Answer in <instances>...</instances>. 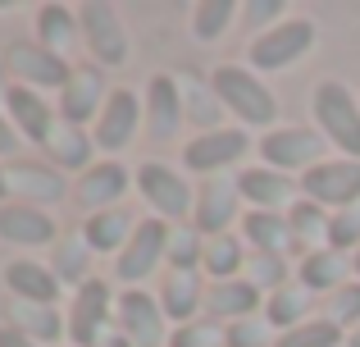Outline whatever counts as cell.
I'll use <instances>...</instances> for the list:
<instances>
[{"instance_id":"cell-1","label":"cell","mask_w":360,"mask_h":347,"mask_svg":"<svg viewBox=\"0 0 360 347\" xmlns=\"http://www.w3.org/2000/svg\"><path fill=\"white\" fill-rule=\"evenodd\" d=\"M210 87H214V96L224 101V110H233L242 124L269 128L274 119H278V101H274V92L260 82V73H255V69L219 64V69L210 73Z\"/></svg>"},{"instance_id":"cell-33","label":"cell","mask_w":360,"mask_h":347,"mask_svg":"<svg viewBox=\"0 0 360 347\" xmlns=\"http://www.w3.org/2000/svg\"><path fill=\"white\" fill-rule=\"evenodd\" d=\"M9 315H14L9 324H18V329H23L32 343H60V334H64V320L55 315V306H32V302H18Z\"/></svg>"},{"instance_id":"cell-37","label":"cell","mask_w":360,"mask_h":347,"mask_svg":"<svg viewBox=\"0 0 360 347\" xmlns=\"http://www.w3.org/2000/svg\"><path fill=\"white\" fill-rule=\"evenodd\" d=\"M338 343H342V329H338L333 320H306V324H297V329L278 334L274 347H338Z\"/></svg>"},{"instance_id":"cell-18","label":"cell","mask_w":360,"mask_h":347,"mask_svg":"<svg viewBox=\"0 0 360 347\" xmlns=\"http://www.w3.org/2000/svg\"><path fill=\"white\" fill-rule=\"evenodd\" d=\"M0 238L9 247H55L60 242V229L46 210L37 206H0Z\"/></svg>"},{"instance_id":"cell-4","label":"cell","mask_w":360,"mask_h":347,"mask_svg":"<svg viewBox=\"0 0 360 347\" xmlns=\"http://www.w3.org/2000/svg\"><path fill=\"white\" fill-rule=\"evenodd\" d=\"M137 192L150 201V210H155V220H187V215L196 210V192L187 187V178L178 170H169L165 160H146L137 165Z\"/></svg>"},{"instance_id":"cell-32","label":"cell","mask_w":360,"mask_h":347,"mask_svg":"<svg viewBox=\"0 0 360 347\" xmlns=\"http://www.w3.org/2000/svg\"><path fill=\"white\" fill-rule=\"evenodd\" d=\"M306 306H310V293L306 288H297V284H288V288H278V293H269V306H264V324H274V329H297V324H306L301 315H306Z\"/></svg>"},{"instance_id":"cell-10","label":"cell","mask_w":360,"mask_h":347,"mask_svg":"<svg viewBox=\"0 0 360 347\" xmlns=\"http://www.w3.org/2000/svg\"><path fill=\"white\" fill-rule=\"evenodd\" d=\"M5 69L9 73H18L23 78V87H69V78H73V69H69V60H60V55H51L41 42H14L5 51Z\"/></svg>"},{"instance_id":"cell-21","label":"cell","mask_w":360,"mask_h":347,"mask_svg":"<svg viewBox=\"0 0 360 347\" xmlns=\"http://www.w3.org/2000/svg\"><path fill=\"white\" fill-rule=\"evenodd\" d=\"M5 284L18 302H32V306H55L60 302V288H64L60 279H55V270L37 265V260H9Z\"/></svg>"},{"instance_id":"cell-43","label":"cell","mask_w":360,"mask_h":347,"mask_svg":"<svg viewBox=\"0 0 360 347\" xmlns=\"http://www.w3.org/2000/svg\"><path fill=\"white\" fill-rule=\"evenodd\" d=\"M229 347H269V329H264V320H238L229 324Z\"/></svg>"},{"instance_id":"cell-31","label":"cell","mask_w":360,"mask_h":347,"mask_svg":"<svg viewBox=\"0 0 360 347\" xmlns=\"http://www.w3.org/2000/svg\"><path fill=\"white\" fill-rule=\"evenodd\" d=\"M87 265H91V247H87V238L82 233H73V238H64V242H55V279L60 284H73V288H82L87 284Z\"/></svg>"},{"instance_id":"cell-14","label":"cell","mask_w":360,"mask_h":347,"mask_svg":"<svg viewBox=\"0 0 360 347\" xmlns=\"http://www.w3.org/2000/svg\"><path fill=\"white\" fill-rule=\"evenodd\" d=\"M119 324L132 339V347H160L165 343V311H160V297L141 293V288H123L119 293Z\"/></svg>"},{"instance_id":"cell-39","label":"cell","mask_w":360,"mask_h":347,"mask_svg":"<svg viewBox=\"0 0 360 347\" xmlns=\"http://www.w3.org/2000/svg\"><path fill=\"white\" fill-rule=\"evenodd\" d=\"M169 265H174V275H192L196 265L205 260V242H201V233L196 229H178L174 238H169Z\"/></svg>"},{"instance_id":"cell-51","label":"cell","mask_w":360,"mask_h":347,"mask_svg":"<svg viewBox=\"0 0 360 347\" xmlns=\"http://www.w3.org/2000/svg\"><path fill=\"white\" fill-rule=\"evenodd\" d=\"M356 275H360V251H356Z\"/></svg>"},{"instance_id":"cell-7","label":"cell","mask_w":360,"mask_h":347,"mask_svg":"<svg viewBox=\"0 0 360 347\" xmlns=\"http://www.w3.org/2000/svg\"><path fill=\"white\" fill-rule=\"evenodd\" d=\"M246 146H251V137L242 133V128H210V133H196L192 142L183 146V165L192 174H205V178H214L219 170H229L233 160H242L246 156Z\"/></svg>"},{"instance_id":"cell-23","label":"cell","mask_w":360,"mask_h":347,"mask_svg":"<svg viewBox=\"0 0 360 347\" xmlns=\"http://www.w3.org/2000/svg\"><path fill=\"white\" fill-rule=\"evenodd\" d=\"M238 192L255 206V210L278 215V206H288L292 196H297V183H292L288 174H278V170H246L238 178Z\"/></svg>"},{"instance_id":"cell-42","label":"cell","mask_w":360,"mask_h":347,"mask_svg":"<svg viewBox=\"0 0 360 347\" xmlns=\"http://www.w3.org/2000/svg\"><path fill=\"white\" fill-rule=\"evenodd\" d=\"M328 247H333V251L356 247L360 251V206L333 210V220H328Z\"/></svg>"},{"instance_id":"cell-24","label":"cell","mask_w":360,"mask_h":347,"mask_svg":"<svg viewBox=\"0 0 360 347\" xmlns=\"http://www.w3.org/2000/svg\"><path fill=\"white\" fill-rule=\"evenodd\" d=\"M78 32H82V23H78L73 9H64V5H41L37 9V42H41L51 55L69 60L73 46H78Z\"/></svg>"},{"instance_id":"cell-13","label":"cell","mask_w":360,"mask_h":347,"mask_svg":"<svg viewBox=\"0 0 360 347\" xmlns=\"http://www.w3.org/2000/svg\"><path fill=\"white\" fill-rule=\"evenodd\" d=\"M105 101H110V87H105L101 64H78L69 87H64V96H60V119L73 124V128H82L87 119H101Z\"/></svg>"},{"instance_id":"cell-22","label":"cell","mask_w":360,"mask_h":347,"mask_svg":"<svg viewBox=\"0 0 360 347\" xmlns=\"http://www.w3.org/2000/svg\"><path fill=\"white\" fill-rule=\"evenodd\" d=\"M132 233H137V220H132L128 210H101V215H87V224H82V238H87L91 251H101V256H115L132 242Z\"/></svg>"},{"instance_id":"cell-15","label":"cell","mask_w":360,"mask_h":347,"mask_svg":"<svg viewBox=\"0 0 360 347\" xmlns=\"http://www.w3.org/2000/svg\"><path fill=\"white\" fill-rule=\"evenodd\" d=\"M128 170H123L119 160H101L91 165L87 174H78V183H73V201L82 206L87 215H101V210H115V201L123 192H128Z\"/></svg>"},{"instance_id":"cell-9","label":"cell","mask_w":360,"mask_h":347,"mask_svg":"<svg viewBox=\"0 0 360 347\" xmlns=\"http://www.w3.org/2000/svg\"><path fill=\"white\" fill-rule=\"evenodd\" d=\"M78 23H82V42L96 55V64H128V32H123L119 14L110 5L87 0L78 9Z\"/></svg>"},{"instance_id":"cell-12","label":"cell","mask_w":360,"mask_h":347,"mask_svg":"<svg viewBox=\"0 0 360 347\" xmlns=\"http://www.w3.org/2000/svg\"><path fill=\"white\" fill-rule=\"evenodd\" d=\"M110 334V284L105 279H87L73 293V311H69V339L78 347H96Z\"/></svg>"},{"instance_id":"cell-2","label":"cell","mask_w":360,"mask_h":347,"mask_svg":"<svg viewBox=\"0 0 360 347\" xmlns=\"http://www.w3.org/2000/svg\"><path fill=\"white\" fill-rule=\"evenodd\" d=\"M315 124L347 160H360V101L347 82H319L315 87Z\"/></svg>"},{"instance_id":"cell-34","label":"cell","mask_w":360,"mask_h":347,"mask_svg":"<svg viewBox=\"0 0 360 347\" xmlns=\"http://www.w3.org/2000/svg\"><path fill=\"white\" fill-rule=\"evenodd\" d=\"M178 87H183V110L205 128V133H210V128H219V110H224V101L214 96V87H205L196 73H187V82H178Z\"/></svg>"},{"instance_id":"cell-40","label":"cell","mask_w":360,"mask_h":347,"mask_svg":"<svg viewBox=\"0 0 360 347\" xmlns=\"http://www.w3.org/2000/svg\"><path fill=\"white\" fill-rule=\"evenodd\" d=\"M246 279H251L255 288H288V260L274 256V251H251L246 256Z\"/></svg>"},{"instance_id":"cell-48","label":"cell","mask_w":360,"mask_h":347,"mask_svg":"<svg viewBox=\"0 0 360 347\" xmlns=\"http://www.w3.org/2000/svg\"><path fill=\"white\" fill-rule=\"evenodd\" d=\"M9 92H14V87H9V82H5V60H0V96L9 101Z\"/></svg>"},{"instance_id":"cell-19","label":"cell","mask_w":360,"mask_h":347,"mask_svg":"<svg viewBox=\"0 0 360 347\" xmlns=\"http://www.w3.org/2000/svg\"><path fill=\"white\" fill-rule=\"evenodd\" d=\"M5 110H9V124H14L27 142H37V146H46V142H51V133L60 128V124H55V115H51V106L41 101V92L23 87V82L9 92Z\"/></svg>"},{"instance_id":"cell-25","label":"cell","mask_w":360,"mask_h":347,"mask_svg":"<svg viewBox=\"0 0 360 347\" xmlns=\"http://www.w3.org/2000/svg\"><path fill=\"white\" fill-rule=\"evenodd\" d=\"M297 279H301V288H306V293H328V297H333L338 288H342V279H347L342 251H333V247L306 251V256H301V265H297Z\"/></svg>"},{"instance_id":"cell-11","label":"cell","mask_w":360,"mask_h":347,"mask_svg":"<svg viewBox=\"0 0 360 347\" xmlns=\"http://www.w3.org/2000/svg\"><path fill=\"white\" fill-rule=\"evenodd\" d=\"M324 133H315V128H274L269 137L260 142V156L264 165H274V170H315L319 156H324Z\"/></svg>"},{"instance_id":"cell-49","label":"cell","mask_w":360,"mask_h":347,"mask_svg":"<svg viewBox=\"0 0 360 347\" xmlns=\"http://www.w3.org/2000/svg\"><path fill=\"white\" fill-rule=\"evenodd\" d=\"M5 196H9V174L0 170V201H5Z\"/></svg>"},{"instance_id":"cell-29","label":"cell","mask_w":360,"mask_h":347,"mask_svg":"<svg viewBox=\"0 0 360 347\" xmlns=\"http://www.w3.org/2000/svg\"><path fill=\"white\" fill-rule=\"evenodd\" d=\"M246 229V242H255V251H274V256H283L288 247H297L292 242V224L288 215H274V210H251L242 220Z\"/></svg>"},{"instance_id":"cell-6","label":"cell","mask_w":360,"mask_h":347,"mask_svg":"<svg viewBox=\"0 0 360 347\" xmlns=\"http://www.w3.org/2000/svg\"><path fill=\"white\" fill-rule=\"evenodd\" d=\"M301 192L315 206H360V160H319L315 170L301 174Z\"/></svg>"},{"instance_id":"cell-30","label":"cell","mask_w":360,"mask_h":347,"mask_svg":"<svg viewBox=\"0 0 360 347\" xmlns=\"http://www.w3.org/2000/svg\"><path fill=\"white\" fill-rule=\"evenodd\" d=\"M328 220H333V215H328L324 206H315V201H297V206H292L288 224H292L297 247H310V251L328 247Z\"/></svg>"},{"instance_id":"cell-17","label":"cell","mask_w":360,"mask_h":347,"mask_svg":"<svg viewBox=\"0 0 360 347\" xmlns=\"http://www.w3.org/2000/svg\"><path fill=\"white\" fill-rule=\"evenodd\" d=\"M238 183L233 178H205V187L196 192V210H192V224L196 233H210V238H224V229L233 224V215H238Z\"/></svg>"},{"instance_id":"cell-50","label":"cell","mask_w":360,"mask_h":347,"mask_svg":"<svg viewBox=\"0 0 360 347\" xmlns=\"http://www.w3.org/2000/svg\"><path fill=\"white\" fill-rule=\"evenodd\" d=\"M347 347H360V329H356V334H352V339H347Z\"/></svg>"},{"instance_id":"cell-45","label":"cell","mask_w":360,"mask_h":347,"mask_svg":"<svg viewBox=\"0 0 360 347\" xmlns=\"http://www.w3.org/2000/svg\"><path fill=\"white\" fill-rule=\"evenodd\" d=\"M0 347H41V343H32L18 324H0Z\"/></svg>"},{"instance_id":"cell-38","label":"cell","mask_w":360,"mask_h":347,"mask_svg":"<svg viewBox=\"0 0 360 347\" xmlns=\"http://www.w3.org/2000/svg\"><path fill=\"white\" fill-rule=\"evenodd\" d=\"M169 347H229V324H219V320L178 324V329L169 334Z\"/></svg>"},{"instance_id":"cell-20","label":"cell","mask_w":360,"mask_h":347,"mask_svg":"<svg viewBox=\"0 0 360 347\" xmlns=\"http://www.w3.org/2000/svg\"><path fill=\"white\" fill-rule=\"evenodd\" d=\"M260 306V288L251 284V279H224V284H210L205 288V315L210 320H251V311Z\"/></svg>"},{"instance_id":"cell-35","label":"cell","mask_w":360,"mask_h":347,"mask_svg":"<svg viewBox=\"0 0 360 347\" xmlns=\"http://www.w3.org/2000/svg\"><path fill=\"white\" fill-rule=\"evenodd\" d=\"M205 275L214 279V284H224V279H233L238 275V270H246V251H242V242L238 238H229V233H224V238H210L205 242Z\"/></svg>"},{"instance_id":"cell-46","label":"cell","mask_w":360,"mask_h":347,"mask_svg":"<svg viewBox=\"0 0 360 347\" xmlns=\"http://www.w3.org/2000/svg\"><path fill=\"white\" fill-rule=\"evenodd\" d=\"M14 151H18V128L0 115V156H14Z\"/></svg>"},{"instance_id":"cell-36","label":"cell","mask_w":360,"mask_h":347,"mask_svg":"<svg viewBox=\"0 0 360 347\" xmlns=\"http://www.w3.org/2000/svg\"><path fill=\"white\" fill-rule=\"evenodd\" d=\"M238 0H201V5H192V32L196 42H214V37H224V27L238 18Z\"/></svg>"},{"instance_id":"cell-8","label":"cell","mask_w":360,"mask_h":347,"mask_svg":"<svg viewBox=\"0 0 360 347\" xmlns=\"http://www.w3.org/2000/svg\"><path fill=\"white\" fill-rule=\"evenodd\" d=\"M141 115H146V106L137 101V92H132V87H115V92H110V101H105V110H101V119H96V133H91V137H96V146H101V151H110V156L128 151L132 137H137Z\"/></svg>"},{"instance_id":"cell-27","label":"cell","mask_w":360,"mask_h":347,"mask_svg":"<svg viewBox=\"0 0 360 347\" xmlns=\"http://www.w3.org/2000/svg\"><path fill=\"white\" fill-rule=\"evenodd\" d=\"M9 192L23 196V206H37V201H60L69 187H64L60 170H41V165H14L9 170Z\"/></svg>"},{"instance_id":"cell-28","label":"cell","mask_w":360,"mask_h":347,"mask_svg":"<svg viewBox=\"0 0 360 347\" xmlns=\"http://www.w3.org/2000/svg\"><path fill=\"white\" fill-rule=\"evenodd\" d=\"M46 151H51V160L60 165V170H91V151H96V137H87L82 128L73 124H60L51 133V142H46Z\"/></svg>"},{"instance_id":"cell-3","label":"cell","mask_w":360,"mask_h":347,"mask_svg":"<svg viewBox=\"0 0 360 347\" xmlns=\"http://www.w3.org/2000/svg\"><path fill=\"white\" fill-rule=\"evenodd\" d=\"M310 46H315V23H310L306 14L283 18V23L264 27V32L251 42V64L260 73H278V69H288L292 60H301Z\"/></svg>"},{"instance_id":"cell-16","label":"cell","mask_w":360,"mask_h":347,"mask_svg":"<svg viewBox=\"0 0 360 347\" xmlns=\"http://www.w3.org/2000/svg\"><path fill=\"white\" fill-rule=\"evenodd\" d=\"M183 87H178L174 73H155L146 82V128L155 142H169V137L183 128Z\"/></svg>"},{"instance_id":"cell-26","label":"cell","mask_w":360,"mask_h":347,"mask_svg":"<svg viewBox=\"0 0 360 347\" xmlns=\"http://www.w3.org/2000/svg\"><path fill=\"white\" fill-rule=\"evenodd\" d=\"M201 306H205V293H201V284H196V275H169L165 284H160V311H165V320L192 324Z\"/></svg>"},{"instance_id":"cell-44","label":"cell","mask_w":360,"mask_h":347,"mask_svg":"<svg viewBox=\"0 0 360 347\" xmlns=\"http://www.w3.org/2000/svg\"><path fill=\"white\" fill-rule=\"evenodd\" d=\"M242 14L251 18V23H269V18L283 14V5L278 0H251V5H242Z\"/></svg>"},{"instance_id":"cell-5","label":"cell","mask_w":360,"mask_h":347,"mask_svg":"<svg viewBox=\"0 0 360 347\" xmlns=\"http://www.w3.org/2000/svg\"><path fill=\"white\" fill-rule=\"evenodd\" d=\"M169 238H174V229H169L165 220H137L132 242L119 251V260H115V279L128 284V288H137L141 279H150L155 265L169 256Z\"/></svg>"},{"instance_id":"cell-41","label":"cell","mask_w":360,"mask_h":347,"mask_svg":"<svg viewBox=\"0 0 360 347\" xmlns=\"http://www.w3.org/2000/svg\"><path fill=\"white\" fill-rule=\"evenodd\" d=\"M328 320L338 329H360V284H342L333 297H328Z\"/></svg>"},{"instance_id":"cell-47","label":"cell","mask_w":360,"mask_h":347,"mask_svg":"<svg viewBox=\"0 0 360 347\" xmlns=\"http://www.w3.org/2000/svg\"><path fill=\"white\" fill-rule=\"evenodd\" d=\"M96 347H132V339H128V334H123V329H119V334L110 329V334H105V339H101Z\"/></svg>"}]
</instances>
